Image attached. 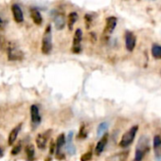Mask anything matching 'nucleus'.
I'll use <instances>...</instances> for the list:
<instances>
[{
  "label": "nucleus",
  "mask_w": 161,
  "mask_h": 161,
  "mask_svg": "<svg viewBox=\"0 0 161 161\" xmlns=\"http://www.w3.org/2000/svg\"><path fill=\"white\" fill-rule=\"evenodd\" d=\"M3 28H4V22L1 19V17H0V30H3Z\"/></svg>",
  "instance_id": "30"
},
{
  "label": "nucleus",
  "mask_w": 161,
  "mask_h": 161,
  "mask_svg": "<svg viewBox=\"0 0 161 161\" xmlns=\"http://www.w3.org/2000/svg\"><path fill=\"white\" fill-rule=\"evenodd\" d=\"M65 149L69 155H73L76 153V148L73 144V132H70L67 136V140L65 143Z\"/></svg>",
  "instance_id": "11"
},
{
  "label": "nucleus",
  "mask_w": 161,
  "mask_h": 161,
  "mask_svg": "<svg viewBox=\"0 0 161 161\" xmlns=\"http://www.w3.org/2000/svg\"><path fill=\"white\" fill-rule=\"evenodd\" d=\"M8 58L10 61H21L24 58V53L17 46L15 42H10L8 44Z\"/></svg>",
  "instance_id": "3"
},
{
  "label": "nucleus",
  "mask_w": 161,
  "mask_h": 161,
  "mask_svg": "<svg viewBox=\"0 0 161 161\" xmlns=\"http://www.w3.org/2000/svg\"><path fill=\"white\" fill-rule=\"evenodd\" d=\"M91 158H92V153L87 152L84 155H82V157H80V161H89V160H91Z\"/></svg>",
  "instance_id": "24"
},
{
  "label": "nucleus",
  "mask_w": 161,
  "mask_h": 161,
  "mask_svg": "<svg viewBox=\"0 0 161 161\" xmlns=\"http://www.w3.org/2000/svg\"><path fill=\"white\" fill-rule=\"evenodd\" d=\"M4 46H5V41L2 37H0V49L3 48Z\"/></svg>",
  "instance_id": "29"
},
{
  "label": "nucleus",
  "mask_w": 161,
  "mask_h": 161,
  "mask_svg": "<svg viewBox=\"0 0 161 161\" xmlns=\"http://www.w3.org/2000/svg\"><path fill=\"white\" fill-rule=\"evenodd\" d=\"M153 148L154 150L161 148V136H155L153 137Z\"/></svg>",
  "instance_id": "22"
},
{
  "label": "nucleus",
  "mask_w": 161,
  "mask_h": 161,
  "mask_svg": "<svg viewBox=\"0 0 161 161\" xmlns=\"http://www.w3.org/2000/svg\"><path fill=\"white\" fill-rule=\"evenodd\" d=\"M150 146H149V139L147 136H142L137 143L136 149V156H135V161H141L144 155L147 153L149 151Z\"/></svg>",
  "instance_id": "1"
},
{
  "label": "nucleus",
  "mask_w": 161,
  "mask_h": 161,
  "mask_svg": "<svg viewBox=\"0 0 161 161\" xmlns=\"http://www.w3.org/2000/svg\"><path fill=\"white\" fill-rule=\"evenodd\" d=\"M117 26V18L114 16H110L106 19V25H105V29H104V34L105 35H109L111 34L115 28Z\"/></svg>",
  "instance_id": "8"
},
{
  "label": "nucleus",
  "mask_w": 161,
  "mask_h": 161,
  "mask_svg": "<svg viewBox=\"0 0 161 161\" xmlns=\"http://www.w3.org/2000/svg\"><path fill=\"white\" fill-rule=\"evenodd\" d=\"M108 128V123L107 122H102L99 126H98V130H97V136L100 137L102 136H104L106 130Z\"/></svg>",
  "instance_id": "21"
},
{
  "label": "nucleus",
  "mask_w": 161,
  "mask_h": 161,
  "mask_svg": "<svg viewBox=\"0 0 161 161\" xmlns=\"http://www.w3.org/2000/svg\"><path fill=\"white\" fill-rule=\"evenodd\" d=\"M31 16L33 20V22L36 24V25H41L42 22H43V18H42V15L40 14V12L36 9H31Z\"/></svg>",
  "instance_id": "16"
},
{
  "label": "nucleus",
  "mask_w": 161,
  "mask_h": 161,
  "mask_svg": "<svg viewBox=\"0 0 161 161\" xmlns=\"http://www.w3.org/2000/svg\"><path fill=\"white\" fill-rule=\"evenodd\" d=\"M55 148H56V144H55L54 142H51V144H50V149H49V153H50V154H52V153H54Z\"/></svg>",
  "instance_id": "27"
},
{
  "label": "nucleus",
  "mask_w": 161,
  "mask_h": 161,
  "mask_svg": "<svg viewBox=\"0 0 161 161\" xmlns=\"http://www.w3.org/2000/svg\"><path fill=\"white\" fill-rule=\"evenodd\" d=\"M77 20H78V14H77V13H75V12L70 13L69 15H68V29H69V31H72L73 26L77 22Z\"/></svg>",
  "instance_id": "18"
},
{
  "label": "nucleus",
  "mask_w": 161,
  "mask_h": 161,
  "mask_svg": "<svg viewBox=\"0 0 161 161\" xmlns=\"http://www.w3.org/2000/svg\"><path fill=\"white\" fill-rule=\"evenodd\" d=\"M26 153H27L28 159L30 161H32L34 158V155H35V151H34V147L32 144H29L26 147Z\"/></svg>",
  "instance_id": "20"
},
{
  "label": "nucleus",
  "mask_w": 161,
  "mask_h": 161,
  "mask_svg": "<svg viewBox=\"0 0 161 161\" xmlns=\"http://www.w3.org/2000/svg\"><path fill=\"white\" fill-rule=\"evenodd\" d=\"M20 151H21V144L19 143V144L15 145V146L13 148V150H12V154H14V155L18 154V153H20Z\"/></svg>",
  "instance_id": "25"
},
{
  "label": "nucleus",
  "mask_w": 161,
  "mask_h": 161,
  "mask_svg": "<svg viewBox=\"0 0 161 161\" xmlns=\"http://www.w3.org/2000/svg\"><path fill=\"white\" fill-rule=\"evenodd\" d=\"M51 50H52V33H51V26L48 25L45 31L42 40V52L47 55L51 52Z\"/></svg>",
  "instance_id": "2"
},
{
  "label": "nucleus",
  "mask_w": 161,
  "mask_h": 161,
  "mask_svg": "<svg viewBox=\"0 0 161 161\" xmlns=\"http://www.w3.org/2000/svg\"><path fill=\"white\" fill-rule=\"evenodd\" d=\"M4 155V152H3V150H2V148L0 147V157H2Z\"/></svg>",
  "instance_id": "31"
},
{
  "label": "nucleus",
  "mask_w": 161,
  "mask_h": 161,
  "mask_svg": "<svg viewBox=\"0 0 161 161\" xmlns=\"http://www.w3.org/2000/svg\"><path fill=\"white\" fill-rule=\"evenodd\" d=\"M107 141H108V135L105 134V135L103 136V137L100 139V141L98 142V144H97V146H96V148H95V153H96L98 155H100V154L103 152L105 146L107 145Z\"/></svg>",
  "instance_id": "12"
},
{
  "label": "nucleus",
  "mask_w": 161,
  "mask_h": 161,
  "mask_svg": "<svg viewBox=\"0 0 161 161\" xmlns=\"http://www.w3.org/2000/svg\"><path fill=\"white\" fill-rule=\"evenodd\" d=\"M12 11H13L14 18L15 22L22 23L24 21V14H23V12H22L20 6L18 4H14L12 6Z\"/></svg>",
  "instance_id": "9"
},
{
  "label": "nucleus",
  "mask_w": 161,
  "mask_h": 161,
  "mask_svg": "<svg viewBox=\"0 0 161 161\" xmlns=\"http://www.w3.org/2000/svg\"><path fill=\"white\" fill-rule=\"evenodd\" d=\"M54 24L57 30H63L65 26V18L63 14H56L54 16Z\"/></svg>",
  "instance_id": "13"
},
{
  "label": "nucleus",
  "mask_w": 161,
  "mask_h": 161,
  "mask_svg": "<svg viewBox=\"0 0 161 161\" xmlns=\"http://www.w3.org/2000/svg\"><path fill=\"white\" fill-rule=\"evenodd\" d=\"M86 22H87V27H89V24L92 22V17L88 14L86 15Z\"/></svg>",
  "instance_id": "28"
},
{
  "label": "nucleus",
  "mask_w": 161,
  "mask_h": 161,
  "mask_svg": "<svg viewBox=\"0 0 161 161\" xmlns=\"http://www.w3.org/2000/svg\"><path fill=\"white\" fill-rule=\"evenodd\" d=\"M137 130H138V126H133L132 128H130L122 136V137L120 139V142H119V146L120 147H127V146H129L134 141Z\"/></svg>",
  "instance_id": "4"
},
{
  "label": "nucleus",
  "mask_w": 161,
  "mask_h": 161,
  "mask_svg": "<svg viewBox=\"0 0 161 161\" xmlns=\"http://www.w3.org/2000/svg\"><path fill=\"white\" fill-rule=\"evenodd\" d=\"M87 136V132L86 130V125H82L80 129V132H79V137L80 138H86Z\"/></svg>",
  "instance_id": "23"
},
{
  "label": "nucleus",
  "mask_w": 161,
  "mask_h": 161,
  "mask_svg": "<svg viewBox=\"0 0 161 161\" xmlns=\"http://www.w3.org/2000/svg\"><path fill=\"white\" fill-rule=\"evenodd\" d=\"M21 128H22V124H19V125H17L16 127H14V128L12 130V132H11L10 135H9V138H8V143H9V145H13V144L14 143V141L16 140V137H17V136H18L20 130H21Z\"/></svg>",
  "instance_id": "15"
},
{
  "label": "nucleus",
  "mask_w": 161,
  "mask_h": 161,
  "mask_svg": "<svg viewBox=\"0 0 161 161\" xmlns=\"http://www.w3.org/2000/svg\"><path fill=\"white\" fill-rule=\"evenodd\" d=\"M128 157V151L119 152L106 158V161H125Z\"/></svg>",
  "instance_id": "14"
},
{
  "label": "nucleus",
  "mask_w": 161,
  "mask_h": 161,
  "mask_svg": "<svg viewBox=\"0 0 161 161\" xmlns=\"http://www.w3.org/2000/svg\"><path fill=\"white\" fill-rule=\"evenodd\" d=\"M136 38L135 34L131 31H126L125 32V46H126L127 50L133 51L136 47Z\"/></svg>",
  "instance_id": "7"
},
{
  "label": "nucleus",
  "mask_w": 161,
  "mask_h": 161,
  "mask_svg": "<svg viewBox=\"0 0 161 161\" xmlns=\"http://www.w3.org/2000/svg\"><path fill=\"white\" fill-rule=\"evenodd\" d=\"M47 137L46 136V135L44 134H39L36 137V144H37V147L41 150H44L47 146Z\"/></svg>",
  "instance_id": "17"
},
{
  "label": "nucleus",
  "mask_w": 161,
  "mask_h": 161,
  "mask_svg": "<svg viewBox=\"0 0 161 161\" xmlns=\"http://www.w3.org/2000/svg\"><path fill=\"white\" fill-rule=\"evenodd\" d=\"M65 144V138H64V135L61 134L56 141V156L58 158H64V155H61V151L64 147V145Z\"/></svg>",
  "instance_id": "10"
},
{
  "label": "nucleus",
  "mask_w": 161,
  "mask_h": 161,
  "mask_svg": "<svg viewBox=\"0 0 161 161\" xmlns=\"http://www.w3.org/2000/svg\"><path fill=\"white\" fill-rule=\"evenodd\" d=\"M83 39V31L82 30L78 29L75 31L74 39H73V47H72V51L74 53H80L82 51V47H80V42Z\"/></svg>",
  "instance_id": "5"
},
{
  "label": "nucleus",
  "mask_w": 161,
  "mask_h": 161,
  "mask_svg": "<svg viewBox=\"0 0 161 161\" xmlns=\"http://www.w3.org/2000/svg\"><path fill=\"white\" fill-rule=\"evenodd\" d=\"M31 123L33 127H37L41 123V116L39 113V108L35 104L31 105Z\"/></svg>",
  "instance_id": "6"
},
{
  "label": "nucleus",
  "mask_w": 161,
  "mask_h": 161,
  "mask_svg": "<svg viewBox=\"0 0 161 161\" xmlns=\"http://www.w3.org/2000/svg\"><path fill=\"white\" fill-rule=\"evenodd\" d=\"M155 160L161 161V148L155 150Z\"/></svg>",
  "instance_id": "26"
},
{
  "label": "nucleus",
  "mask_w": 161,
  "mask_h": 161,
  "mask_svg": "<svg viewBox=\"0 0 161 161\" xmlns=\"http://www.w3.org/2000/svg\"><path fill=\"white\" fill-rule=\"evenodd\" d=\"M152 55L155 59H161V46L159 45H153L152 47Z\"/></svg>",
  "instance_id": "19"
}]
</instances>
